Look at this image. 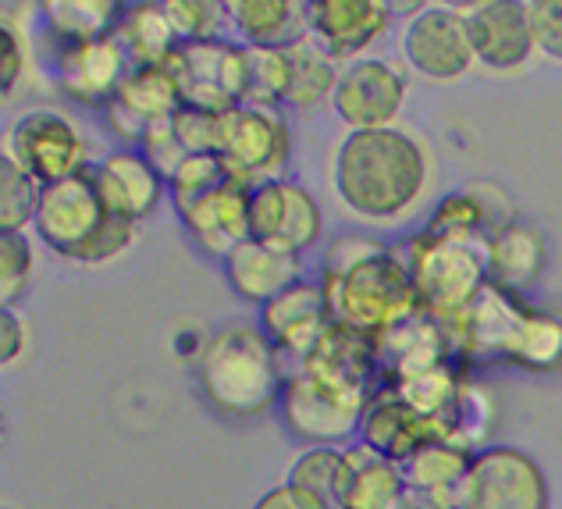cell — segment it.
Wrapping results in <instances>:
<instances>
[{"mask_svg": "<svg viewBox=\"0 0 562 509\" xmlns=\"http://www.w3.org/2000/svg\"><path fill=\"white\" fill-rule=\"evenodd\" d=\"M321 289L335 324H346L374 342L420 310L403 257L367 235L335 239L324 253Z\"/></svg>", "mask_w": 562, "mask_h": 509, "instance_id": "cell-1", "label": "cell"}, {"mask_svg": "<svg viewBox=\"0 0 562 509\" xmlns=\"http://www.w3.org/2000/svg\"><path fill=\"white\" fill-rule=\"evenodd\" d=\"M427 189V154L403 129L349 132L335 154V192L352 214L403 218Z\"/></svg>", "mask_w": 562, "mask_h": 509, "instance_id": "cell-2", "label": "cell"}, {"mask_svg": "<svg viewBox=\"0 0 562 509\" xmlns=\"http://www.w3.org/2000/svg\"><path fill=\"white\" fill-rule=\"evenodd\" d=\"M196 374L214 410L228 417H260L281 402L289 367L260 328L228 324L203 342Z\"/></svg>", "mask_w": 562, "mask_h": 509, "instance_id": "cell-3", "label": "cell"}, {"mask_svg": "<svg viewBox=\"0 0 562 509\" xmlns=\"http://www.w3.org/2000/svg\"><path fill=\"white\" fill-rule=\"evenodd\" d=\"M33 229L54 257L76 264H108L136 239V221L117 218L100 197L93 168L43 186Z\"/></svg>", "mask_w": 562, "mask_h": 509, "instance_id": "cell-4", "label": "cell"}, {"mask_svg": "<svg viewBox=\"0 0 562 509\" xmlns=\"http://www.w3.org/2000/svg\"><path fill=\"white\" fill-rule=\"evenodd\" d=\"M487 243H460V239H438L420 232L403 243V264L413 278V292L424 313L435 321H452L463 313L473 296L487 286Z\"/></svg>", "mask_w": 562, "mask_h": 509, "instance_id": "cell-5", "label": "cell"}, {"mask_svg": "<svg viewBox=\"0 0 562 509\" xmlns=\"http://www.w3.org/2000/svg\"><path fill=\"white\" fill-rule=\"evenodd\" d=\"M295 367L310 374L324 392L335 396L338 402H346V407L357 413H367L374 396L384 392L381 367H378V342L335 321L324 328L317 346Z\"/></svg>", "mask_w": 562, "mask_h": 509, "instance_id": "cell-6", "label": "cell"}, {"mask_svg": "<svg viewBox=\"0 0 562 509\" xmlns=\"http://www.w3.org/2000/svg\"><path fill=\"white\" fill-rule=\"evenodd\" d=\"M527 313H530V303H524V296H509L487 281L463 313H456L452 321H446L456 361L463 367L495 364V361L513 364Z\"/></svg>", "mask_w": 562, "mask_h": 509, "instance_id": "cell-7", "label": "cell"}, {"mask_svg": "<svg viewBox=\"0 0 562 509\" xmlns=\"http://www.w3.org/2000/svg\"><path fill=\"white\" fill-rule=\"evenodd\" d=\"M171 75L182 86V108L228 114L246 100V43L206 40V43H182L168 62Z\"/></svg>", "mask_w": 562, "mask_h": 509, "instance_id": "cell-8", "label": "cell"}, {"mask_svg": "<svg viewBox=\"0 0 562 509\" xmlns=\"http://www.w3.org/2000/svg\"><path fill=\"white\" fill-rule=\"evenodd\" d=\"M221 157H225L232 178H243L249 186L281 178L292 157V132L281 111L246 108L221 118Z\"/></svg>", "mask_w": 562, "mask_h": 509, "instance_id": "cell-9", "label": "cell"}, {"mask_svg": "<svg viewBox=\"0 0 562 509\" xmlns=\"http://www.w3.org/2000/svg\"><path fill=\"white\" fill-rule=\"evenodd\" d=\"M460 509H549V482L535 456L492 445L473 456Z\"/></svg>", "mask_w": 562, "mask_h": 509, "instance_id": "cell-10", "label": "cell"}, {"mask_svg": "<svg viewBox=\"0 0 562 509\" xmlns=\"http://www.w3.org/2000/svg\"><path fill=\"white\" fill-rule=\"evenodd\" d=\"M324 218L317 200L300 182H285V178H271V182L254 186V200H249V239L271 246L278 253H292L303 257L306 250L321 243Z\"/></svg>", "mask_w": 562, "mask_h": 509, "instance_id": "cell-11", "label": "cell"}, {"mask_svg": "<svg viewBox=\"0 0 562 509\" xmlns=\"http://www.w3.org/2000/svg\"><path fill=\"white\" fill-rule=\"evenodd\" d=\"M8 154L36 178L40 186H54L61 178L86 171V143L79 129L57 111H29L8 129Z\"/></svg>", "mask_w": 562, "mask_h": 509, "instance_id": "cell-12", "label": "cell"}, {"mask_svg": "<svg viewBox=\"0 0 562 509\" xmlns=\"http://www.w3.org/2000/svg\"><path fill=\"white\" fill-rule=\"evenodd\" d=\"M403 54L409 68L424 75V79L456 82L460 75L470 71L473 62H477V57H473V43H470L467 11H456L446 4L420 8L406 22Z\"/></svg>", "mask_w": 562, "mask_h": 509, "instance_id": "cell-13", "label": "cell"}, {"mask_svg": "<svg viewBox=\"0 0 562 509\" xmlns=\"http://www.w3.org/2000/svg\"><path fill=\"white\" fill-rule=\"evenodd\" d=\"M360 445L374 449L378 456L403 463L409 456H417L427 445H441V442H467L463 428L456 421H435V417H424L409 407V402L398 399L392 388L374 396V402L367 407L363 421H360Z\"/></svg>", "mask_w": 562, "mask_h": 509, "instance_id": "cell-14", "label": "cell"}, {"mask_svg": "<svg viewBox=\"0 0 562 509\" xmlns=\"http://www.w3.org/2000/svg\"><path fill=\"white\" fill-rule=\"evenodd\" d=\"M331 103L349 132L392 129L406 103V79L403 71L381 62V57H360V62L342 68Z\"/></svg>", "mask_w": 562, "mask_h": 509, "instance_id": "cell-15", "label": "cell"}, {"mask_svg": "<svg viewBox=\"0 0 562 509\" xmlns=\"http://www.w3.org/2000/svg\"><path fill=\"white\" fill-rule=\"evenodd\" d=\"M182 86L168 65L132 68L122 89H117V97L108 103L103 118H108L111 132L128 150H139L146 129L154 122H165V118H175L182 111Z\"/></svg>", "mask_w": 562, "mask_h": 509, "instance_id": "cell-16", "label": "cell"}, {"mask_svg": "<svg viewBox=\"0 0 562 509\" xmlns=\"http://www.w3.org/2000/svg\"><path fill=\"white\" fill-rule=\"evenodd\" d=\"M57 86L68 100L82 108L108 111V103L117 97L125 75L132 71V62L117 36L86 40V43H61L57 51Z\"/></svg>", "mask_w": 562, "mask_h": 509, "instance_id": "cell-17", "label": "cell"}, {"mask_svg": "<svg viewBox=\"0 0 562 509\" xmlns=\"http://www.w3.org/2000/svg\"><path fill=\"white\" fill-rule=\"evenodd\" d=\"M306 22L310 36L335 62L352 65L389 33L392 4H381V0H306Z\"/></svg>", "mask_w": 562, "mask_h": 509, "instance_id": "cell-18", "label": "cell"}, {"mask_svg": "<svg viewBox=\"0 0 562 509\" xmlns=\"http://www.w3.org/2000/svg\"><path fill=\"white\" fill-rule=\"evenodd\" d=\"M328 324H331V310L328 299H324L321 281L303 278L285 292H278L271 303L260 307V332L274 342L281 361H292V367L306 361Z\"/></svg>", "mask_w": 562, "mask_h": 509, "instance_id": "cell-19", "label": "cell"}, {"mask_svg": "<svg viewBox=\"0 0 562 509\" xmlns=\"http://www.w3.org/2000/svg\"><path fill=\"white\" fill-rule=\"evenodd\" d=\"M278 407H281V417H285V428L292 431L295 439H303V442H314V445H342L352 435H360L363 413L349 410L346 402H338L335 396H328L300 367L289 370L285 392H281Z\"/></svg>", "mask_w": 562, "mask_h": 509, "instance_id": "cell-20", "label": "cell"}, {"mask_svg": "<svg viewBox=\"0 0 562 509\" xmlns=\"http://www.w3.org/2000/svg\"><path fill=\"white\" fill-rule=\"evenodd\" d=\"M452 339L446 324L435 321L431 313H409L406 321H398L392 332L378 339V367L384 388H395L398 381L417 378L424 370H435L441 364H452ZM460 364V361H456Z\"/></svg>", "mask_w": 562, "mask_h": 509, "instance_id": "cell-21", "label": "cell"}, {"mask_svg": "<svg viewBox=\"0 0 562 509\" xmlns=\"http://www.w3.org/2000/svg\"><path fill=\"white\" fill-rule=\"evenodd\" d=\"M473 57L492 71H513L530 62L535 54V33H530L527 4L516 0H481L467 11Z\"/></svg>", "mask_w": 562, "mask_h": 509, "instance_id": "cell-22", "label": "cell"}, {"mask_svg": "<svg viewBox=\"0 0 562 509\" xmlns=\"http://www.w3.org/2000/svg\"><path fill=\"white\" fill-rule=\"evenodd\" d=\"M93 175H97L100 197L108 200L111 211L136 224L150 218L168 192V178L160 175L139 150H128V146L111 150L93 168Z\"/></svg>", "mask_w": 562, "mask_h": 509, "instance_id": "cell-23", "label": "cell"}, {"mask_svg": "<svg viewBox=\"0 0 562 509\" xmlns=\"http://www.w3.org/2000/svg\"><path fill=\"white\" fill-rule=\"evenodd\" d=\"M249 200H254V186L243 178H228L225 186L192 203L179 218L206 257L225 261L235 246L249 239Z\"/></svg>", "mask_w": 562, "mask_h": 509, "instance_id": "cell-24", "label": "cell"}, {"mask_svg": "<svg viewBox=\"0 0 562 509\" xmlns=\"http://www.w3.org/2000/svg\"><path fill=\"white\" fill-rule=\"evenodd\" d=\"M473 449L463 442L427 445L403 463L409 496L417 509H460L463 488L473 467Z\"/></svg>", "mask_w": 562, "mask_h": 509, "instance_id": "cell-25", "label": "cell"}, {"mask_svg": "<svg viewBox=\"0 0 562 509\" xmlns=\"http://www.w3.org/2000/svg\"><path fill=\"white\" fill-rule=\"evenodd\" d=\"M225 278L232 292L246 299V303H271L278 292H285L295 281H303V257L292 253H278L271 246L246 239L239 243L225 261Z\"/></svg>", "mask_w": 562, "mask_h": 509, "instance_id": "cell-26", "label": "cell"}, {"mask_svg": "<svg viewBox=\"0 0 562 509\" xmlns=\"http://www.w3.org/2000/svg\"><path fill=\"white\" fill-rule=\"evenodd\" d=\"M487 281L509 296H524L544 272V239L524 221H506L487 239Z\"/></svg>", "mask_w": 562, "mask_h": 509, "instance_id": "cell-27", "label": "cell"}, {"mask_svg": "<svg viewBox=\"0 0 562 509\" xmlns=\"http://www.w3.org/2000/svg\"><path fill=\"white\" fill-rule=\"evenodd\" d=\"M225 8L246 47L289 51L310 36L306 0H225Z\"/></svg>", "mask_w": 562, "mask_h": 509, "instance_id": "cell-28", "label": "cell"}, {"mask_svg": "<svg viewBox=\"0 0 562 509\" xmlns=\"http://www.w3.org/2000/svg\"><path fill=\"white\" fill-rule=\"evenodd\" d=\"M349 485L342 509H417L398 463L378 456L367 445H349Z\"/></svg>", "mask_w": 562, "mask_h": 509, "instance_id": "cell-29", "label": "cell"}, {"mask_svg": "<svg viewBox=\"0 0 562 509\" xmlns=\"http://www.w3.org/2000/svg\"><path fill=\"white\" fill-rule=\"evenodd\" d=\"M117 43L125 47L132 68H154V65H168L175 51L182 47L179 33L168 19L165 4H154V0H139V4H125L122 22H117Z\"/></svg>", "mask_w": 562, "mask_h": 509, "instance_id": "cell-30", "label": "cell"}, {"mask_svg": "<svg viewBox=\"0 0 562 509\" xmlns=\"http://www.w3.org/2000/svg\"><path fill=\"white\" fill-rule=\"evenodd\" d=\"M295 491H303L324 509H342L346 485H349V456L338 445H314L306 449L289 467V482Z\"/></svg>", "mask_w": 562, "mask_h": 509, "instance_id": "cell-31", "label": "cell"}, {"mask_svg": "<svg viewBox=\"0 0 562 509\" xmlns=\"http://www.w3.org/2000/svg\"><path fill=\"white\" fill-rule=\"evenodd\" d=\"M289 65H292V86H289V108L310 111L321 100L335 97L342 68L338 62L321 47L314 36H306L289 47Z\"/></svg>", "mask_w": 562, "mask_h": 509, "instance_id": "cell-32", "label": "cell"}, {"mask_svg": "<svg viewBox=\"0 0 562 509\" xmlns=\"http://www.w3.org/2000/svg\"><path fill=\"white\" fill-rule=\"evenodd\" d=\"M125 4L114 0H47L43 14H47L50 33L57 43H86V40H103L117 33Z\"/></svg>", "mask_w": 562, "mask_h": 509, "instance_id": "cell-33", "label": "cell"}, {"mask_svg": "<svg viewBox=\"0 0 562 509\" xmlns=\"http://www.w3.org/2000/svg\"><path fill=\"white\" fill-rule=\"evenodd\" d=\"M249 71H246V108H268L278 111L289 103L292 86V65L289 51H268V47H246Z\"/></svg>", "mask_w": 562, "mask_h": 509, "instance_id": "cell-34", "label": "cell"}, {"mask_svg": "<svg viewBox=\"0 0 562 509\" xmlns=\"http://www.w3.org/2000/svg\"><path fill=\"white\" fill-rule=\"evenodd\" d=\"M43 186L29 175L8 150L0 154V232H25L36 221Z\"/></svg>", "mask_w": 562, "mask_h": 509, "instance_id": "cell-35", "label": "cell"}, {"mask_svg": "<svg viewBox=\"0 0 562 509\" xmlns=\"http://www.w3.org/2000/svg\"><path fill=\"white\" fill-rule=\"evenodd\" d=\"M487 221L492 218H487V207L477 192H449L438 203V211L427 221L424 232H431L438 239H460V243H487L492 239Z\"/></svg>", "mask_w": 562, "mask_h": 509, "instance_id": "cell-36", "label": "cell"}, {"mask_svg": "<svg viewBox=\"0 0 562 509\" xmlns=\"http://www.w3.org/2000/svg\"><path fill=\"white\" fill-rule=\"evenodd\" d=\"M232 178L228 164L221 154H189L179 171L168 178V197L175 203V211H189L192 203H200L203 197H211L214 189H221Z\"/></svg>", "mask_w": 562, "mask_h": 509, "instance_id": "cell-37", "label": "cell"}, {"mask_svg": "<svg viewBox=\"0 0 562 509\" xmlns=\"http://www.w3.org/2000/svg\"><path fill=\"white\" fill-rule=\"evenodd\" d=\"M527 370H552L562 364V321L552 313L530 307L520 346H516V361Z\"/></svg>", "mask_w": 562, "mask_h": 509, "instance_id": "cell-38", "label": "cell"}, {"mask_svg": "<svg viewBox=\"0 0 562 509\" xmlns=\"http://www.w3.org/2000/svg\"><path fill=\"white\" fill-rule=\"evenodd\" d=\"M36 250L25 232H0V303L11 310L33 281Z\"/></svg>", "mask_w": 562, "mask_h": 509, "instance_id": "cell-39", "label": "cell"}, {"mask_svg": "<svg viewBox=\"0 0 562 509\" xmlns=\"http://www.w3.org/2000/svg\"><path fill=\"white\" fill-rule=\"evenodd\" d=\"M165 11L182 43L221 40V29L228 25V8L221 0H165Z\"/></svg>", "mask_w": 562, "mask_h": 509, "instance_id": "cell-40", "label": "cell"}, {"mask_svg": "<svg viewBox=\"0 0 562 509\" xmlns=\"http://www.w3.org/2000/svg\"><path fill=\"white\" fill-rule=\"evenodd\" d=\"M221 118L211 111L182 108L175 114V132L186 146V154H221Z\"/></svg>", "mask_w": 562, "mask_h": 509, "instance_id": "cell-41", "label": "cell"}, {"mask_svg": "<svg viewBox=\"0 0 562 509\" xmlns=\"http://www.w3.org/2000/svg\"><path fill=\"white\" fill-rule=\"evenodd\" d=\"M139 154L150 161L165 178H171L175 171H179V164L189 154L179 140V132H175V118H165V122H154L150 129H146V136L139 143Z\"/></svg>", "mask_w": 562, "mask_h": 509, "instance_id": "cell-42", "label": "cell"}, {"mask_svg": "<svg viewBox=\"0 0 562 509\" xmlns=\"http://www.w3.org/2000/svg\"><path fill=\"white\" fill-rule=\"evenodd\" d=\"M535 47L562 62V0H530L527 4Z\"/></svg>", "mask_w": 562, "mask_h": 509, "instance_id": "cell-43", "label": "cell"}, {"mask_svg": "<svg viewBox=\"0 0 562 509\" xmlns=\"http://www.w3.org/2000/svg\"><path fill=\"white\" fill-rule=\"evenodd\" d=\"M22 71H25V40L19 33V22L4 19L0 22V89H4V97L19 86Z\"/></svg>", "mask_w": 562, "mask_h": 509, "instance_id": "cell-44", "label": "cell"}, {"mask_svg": "<svg viewBox=\"0 0 562 509\" xmlns=\"http://www.w3.org/2000/svg\"><path fill=\"white\" fill-rule=\"evenodd\" d=\"M25 350V324L19 321V313L4 310L0 313V361L14 364Z\"/></svg>", "mask_w": 562, "mask_h": 509, "instance_id": "cell-45", "label": "cell"}, {"mask_svg": "<svg viewBox=\"0 0 562 509\" xmlns=\"http://www.w3.org/2000/svg\"><path fill=\"white\" fill-rule=\"evenodd\" d=\"M254 509H324V506L303 496V491H295L292 485H278L268 491V496H260L254 502Z\"/></svg>", "mask_w": 562, "mask_h": 509, "instance_id": "cell-46", "label": "cell"}]
</instances>
